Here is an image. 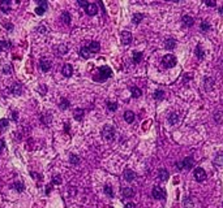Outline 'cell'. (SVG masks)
<instances>
[{"label":"cell","mask_w":223,"mask_h":208,"mask_svg":"<svg viewBox=\"0 0 223 208\" xmlns=\"http://www.w3.org/2000/svg\"><path fill=\"white\" fill-rule=\"evenodd\" d=\"M98 74L99 76H97V77H94V80H97V81H104V80H107V78H110L112 76V70L110 66H101L99 69H98Z\"/></svg>","instance_id":"6da1fadb"},{"label":"cell","mask_w":223,"mask_h":208,"mask_svg":"<svg viewBox=\"0 0 223 208\" xmlns=\"http://www.w3.org/2000/svg\"><path fill=\"white\" fill-rule=\"evenodd\" d=\"M102 135L107 140H112L115 138V129H113L112 125H106L103 128V130H102Z\"/></svg>","instance_id":"7a4b0ae2"},{"label":"cell","mask_w":223,"mask_h":208,"mask_svg":"<svg viewBox=\"0 0 223 208\" xmlns=\"http://www.w3.org/2000/svg\"><path fill=\"white\" fill-rule=\"evenodd\" d=\"M162 65L164 68H174L176 65V57L174 55H166L163 59H162Z\"/></svg>","instance_id":"3957f363"},{"label":"cell","mask_w":223,"mask_h":208,"mask_svg":"<svg viewBox=\"0 0 223 208\" xmlns=\"http://www.w3.org/2000/svg\"><path fill=\"white\" fill-rule=\"evenodd\" d=\"M151 195H153V198H155V199H164L166 198V191H164L162 187L155 186L151 191Z\"/></svg>","instance_id":"277c9868"},{"label":"cell","mask_w":223,"mask_h":208,"mask_svg":"<svg viewBox=\"0 0 223 208\" xmlns=\"http://www.w3.org/2000/svg\"><path fill=\"white\" fill-rule=\"evenodd\" d=\"M194 178L197 182H202L205 181L206 178V172L202 169V168H196L194 169Z\"/></svg>","instance_id":"5b68a950"},{"label":"cell","mask_w":223,"mask_h":208,"mask_svg":"<svg viewBox=\"0 0 223 208\" xmlns=\"http://www.w3.org/2000/svg\"><path fill=\"white\" fill-rule=\"evenodd\" d=\"M193 165H194V160H193V158H190V156H187V158L181 161L183 169L189 170V169H192V167H193Z\"/></svg>","instance_id":"8992f818"},{"label":"cell","mask_w":223,"mask_h":208,"mask_svg":"<svg viewBox=\"0 0 223 208\" xmlns=\"http://www.w3.org/2000/svg\"><path fill=\"white\" fill-rule=\"evenodd\" d=\"M85 12L88 13L89 16H95L98 13V7L97 4H93V3H88V5L85 7Z\"/></svg>","instance_id":"52a82bcc"},{"label":"cell","mask_w":223,"mask_h":208,"mask_svg":"<svg viewBox=\"0 0 223 208\" xmlns=\"http://www.w3.org/2000/svg\"><path fill=\"white\" fill-rule=\"evenodd\" d=\"M38 4L39 5L35 8V13H37L38 16H42L43 13H45L46 12V9H47V2H38Z\"/></svg>","instance_id":"ba28073f"},{"label":"cell","mask_w":223,"mask_h":208,"mask_svg":"<svg viewBox=\"0 0 223 208\" xmlns=\"http://www.w3.org/2000/svg\"><path fill=\"white\" fill-rule=\"evenodd\" d=\"M39 66H41V69L43 72H48L51 69V66H52V64H51V61L47 60V59H42V60L39 61Z\"/></svg>","instance_id":"9c48e42d"},{"label":"cell","mask_w":223,"mask_h":208,"mask_svg":"<svg viewBox=\"0 0 223 208\" xmlns=\"http://www.w3.org/2000/svg\"><path fill=\"white\" fill-rule=\"evenodd\" d=\"M123 177H124L125 181L131 182V181H133V179L136 178V173L133 170H131V169H125L124 173H123Z\"/></svg>","instance_id":"30bf717a"},{"label":"cell","mask_w":223,"mask_h":208,"mask_svg":"<svg viewBox=\"0 0 223 208\" xmlns=\"http://www.w3.org/2000/svg\"><path fill=\"white\" fill-rule=\"evenodd\" d=\"M11 92L13 94V95H21V92H22V86H21V83L14 82V83L12 85V87H11Z\"/></svg>","instance_id":"8fae6325"},{"label":"cell","mask_w":223,"mask_h":208,"mask_svg":"<svg viewBox=\"0 0 223 208\" xmlns=\"http://www.w3.org/2000/svg\"><path fill=\"white\" fill-rule=\"evenodd\" d=\"M55 52H56L57 56H63V55H65L67 52H68V47H67L65 44H59L55 47Z\"/></svg>","instance_id":"7c38bea8"},{"label":"cell","mask_w":223,"mask_h":208,"mask_svg":"<svg viewBox=\"0 0 223 208\" xmlns=\"http://www.w3.org/2000/svg\"><path fill=\"white\" fill-rule=\"evenodd\" d=\"M121 42H123V44H129L132 42V34L129 31H123L121 33Z\"/></svg>","instance_id":"4fadbf2b"},{"label":"cell","mask_w":223,"mask_h":208,"mask_svg":"<svg viewBox=\"0 0 223 208\" xmlns=\"http://www.w3.org/2000/svg\"><path fill=\"white\" fill-rule=\"evenodd\" d=\"M88 50H89L90 53H97V52H99V50H101V44L98 42H91L89 44Z\"/></svg>","instance_id":"5bb4252c"},{"label":"cell","mask_w":223,"mask_h":208,"mask_svg":"<svg viewBox=\"0 0 223 208\" xmlns=\"http://www.w3.org/2000/svg\"><path fill=\"white\" fill-rule=\"evenodd\" d=\"M61 73H63V76H64V77H70V76L73 74V68H72V65H70V64H65L64 66H63Z\"/></svg>","instance_id":"9a60e30c"},{"label":"cell","mask_w":223,"mask_h":208,"mask_svg":"<svg viewBox=\"0 0 223 208\" xmlns=\"http://www.w3.org/2000/svg\"><path fill=\"white\" fill-rule=\"evenodd\" d=\"M0 9H2L4 13H8L11 11V2L9 0H3L0 2Z\"/></svg>","instance_id":"2e32d148"},{"label":"cell","mask_w":223,"mask_h":208,"mask_svg":"<svg viewBox=\"0 0 223 208\" xmlns=\"http://www.w3.org/2000/svg\"><path fill=\"white\" fill-rule=\"evenodd\" d=\"M121 194L124 198H132L135 195V190L132 187H124V189H121Z\"/></svg>","instance_id":"e0dca14e"},{"label":"cell","mask_w":223,"mask_h":208,"mask_svg":"<svg viewBox=\"0 0 223 208\" xmlns=\"http://www.w3.org/2000/svg\"><path fill=\"white\" fill-rule=\"evenodd\" d=\"M42 122L46 125V126H50L51 122H52V116L50 115V113H45V115L42 116Z\"/></svg>","instance_id":"ac0fdd59"},{"label":"cell","mask_w":223,"mask_h":208,"mask_svg":"<svg viewBox=\"0 0 223 208\" xmlns=\"http://www.w3.org/2000/svg\"><path fill=\"white\" fill-rule=\"evenodd\" d=\"M124 120L127 121L128 124H132L133 121H135V113H133L132 111H127L124 113Z\"/></svg>","instance_id":"d6986e66"},{"label":"cell","mask_w":223,"mask_h":208,"mask_svg":"<svg viewBox=\"0 0 223 208\" xmlns=\"http://www.w3.org/2000/svg\"><path fill=\"white\" fill-rule=\"evenodd\" d=\"M183 23L185 26H188V27H190V26H193V23H194V20L190 17V16H183Z\"/></svg>","instance_id":"ffe728a7"},{"label":"cell","mask_w":223,"mask_h":208,"mask_svg":"<svg viewBox=\"0 0 223 208\" xmlns=\"http://www.w3.org/2000/svg\"><path fill=\"white\" fill-rule=\"evenodd\" d=\"M73 113H74V115H73L74 120H77V121H81L82 117H84V109H81V108H76Z\"/></svg>","instance_id":"44dd1931"},{"label":"cell","mask_w":223,"mask_h":208,"mask_svg":"<svg viewBox=\"0 0 223 208\" xmlns=\"http://www.w3.org/2000/svg\"><path fill=\"white\" fill-rule=\"evenodd\" d=\"M164 47H166L167 50H174L176 47V41H175V39H172V38L167 39V41L164 42Z\"/></svg>","instance_id":"7402d4cb"},{"label":"cell","mask_w":223,"mask_h":208,"mask_svg":"<svg viewBox=\"0 0 223 208\" xmlns=\"http://www.w3.org/2000/svg\"><path fill=\"white\" fill-rule=\"evenodd\" d=\"M158 177H159L160 181H167L168 177H170V173H168L166 169H160L159 173H158Z\"/></svg>","instance_id":"603a6c76"},{"label":"cell","mask_w":223,"mask_h":208,"mask_svg":"<svg viewBox=\"0 0 223 208\" xmlns=\"http://www.w3.org/2000/svg\"><path fill=\"white\" fill-rule=\"evenodd\" d=\"M178 121H179V115L178 113H171L170 116H168V122H170L171 125H176L178 124Z\"/></svg>","instance_id":"cb8c5ba5"},{"label":"cell","mask_w":223,"mask_h":208,"mask_svg":"<svg viewBox=\"0 0 223 208\" xmlns=\"http://www.w3.org/2000/svg\"><path fill=\"white\" fill-rule=\"evenodd\" d=\"M144 17H145V16L142 13H135V14H133V17H132V22L133 23H140L144 20Z\"/></svg>","instance_id":"d4e9b609"},{"label":"cell","mask_w":223,"mask_h":208,"mask_svg":"<svg viewBox=\"0 0 223 208\" xmlns=\"http://www.w3.org/2000/svg\"><path fill=\"white\" fill-rule=\"evenodd\" d=\"M213 86H214V80H213V78H210V77H206L205 78V89L206 90H211V89H213Z\"/></svg>","instance_id":"484cf974"},{"label":"cell","mask_w":223,"mask_h":208,"mask_svg":"<svg viewBox=\"0 0 223 208\" xmlns=\"http://www.w3.org/2000/svg\"><path fill=\"white\" fill-rule=\"evenodd\" d=\"M60 18H61V21L64 22L65 25H69V23H70V16H69L68 12H63Z\"/></svg>","instance_id":"4316f807"},{"label":"cell","mask_w":223,"mask_h":208,"mask_svg":"<svg viewBox=\"0 0 223 208\" xmlns=\"http://www.w3.org/2000/svg\"><path fill=\"white\" fill-rule=\"evenodd\" d=\"M80 56H82L84 59H89L90 56H91V53L89 52L88 47H82V48L80 50Z\"/></svg>","instance_id":"83f0119b"},{"label":"cell","mask_w":223,"mask_h":208,"mask_svg":"<svg viewBox=\"0 0 223 208\" xmlns=\"http://www.w3.org/2000/svg\"><path fill=\"white\" fill-rule=\"evenodd\" d=\"M131 92H132V96H133V98H140L141 94H142V91H141L138 87H136V86L131 87Z\"/></svg>","instance_id":"f1b7e54d"},{"label":"cell","mask_w":223,"mask_h":208,"mask_svg":"<svg viewBox=\"0 0 223 208\" xmlns=\"http://www.w3.org/2000/svg\"><path fill=\"white\" fill-rule=\"evenodd\" d=\"M153 96H154L155 100H163L164 99V91H162V90H156Z\"/></svg>","instance_id":"f546056e"},{"label":"cell","mask_w":223,"mask_h":208,"mask_svg":"<svg viewBox=\"0 0 223 208\" xmlns=\"http://www.w3.org/2000/svg\"><path fill=\"white\" fill-rule=\"evenodd\" d=\"M8 125H9V121L7 119H2L0 120V131H4L5 129L8 128Z\"/></svg>","instance_id":"4dcf8cb0"},{"label":"cell","mask_w":223,"mask_h":208,"mask_svg":"<svg viewBox=\"0 0 223 208\" xmlns=\"http://www.w3.org/2000/svg\"><path fill=\"white\" fill-rule=\"evenodd\" d=\"M103 191H104V194L108 195L110 198L113 197V191H112V189H111V186H110V185H106V186L103 187Z\"/></svg>","instance_id":"1f68e13d"},{"label":"cell","mask_w":223,"mask_h":208,"mask_svg":"<svg viewBox=\"0 0 223 208\" xmlns=\"http://www.w3.org/2000/svg\"><path fill=\"white\" fill-rule=\"evenodd\" d=\"M196 56H197L198 59H202L203 56H205V53H203V50L201 48V46H197L196 47Z\"/></svg>","instance_id":"d6a6232c"},{"label":"cell","mask_w":223,"mask_h":208,"mask_svg":"<svg viewBox=\"0 0 223 208\" xmlns=\"http://www.w3.org/2000/svg\"><path fill=\"white\" fill-rule=\"evenodd\" d=\"M13 187L18 191V193H22V191L25 190V186H23V183H22V182H14Z\"/></svg>","instance_id":"836d02e7"},{"label":"cell","mask_w":223,"mask_h":208,"mask_svg":"<svg viewBox=\"0 0 223 208\" xmlns=\"http://www.w3.org/2000/svg\"><path fill=\"white\" fill-rule=\"evenodd\" d=\"M11 47V43L9 42H5V41H0V52L3 50H8Z\"/></svg>","instance_id":"e575fe53"},{"label":"cell","mask_w":223,"mask_h":208,"mask_svg":"<svg viewBox=\"0 0 223 208\" xmlns=\"http://www.w3.org/2000/svg\"><path fill=\"white\" fill-rule=\"evenodd\" d=\"M107 108H108V111H111V112H115L116 109H117V104L115 103V101H108L107 103Z\"/></svg>","instance_id":"d590c367"},{"label":"cell","mask_w":223,"mask_h":208,"mask_svg":"<svg viewBox=\"0 0 223 208\" xmlns=\"http://www.w3.org/2000/svg\"><path fill=\"white\" fill-rule=\"evenodd\" d=\"M69 161L72 163V164H74V165H77V164L80 163V159H78L77 155H70L69 156Z\"/></svg>","instance_id":"8d00e7d4"},{"label":"cell","mask_w":223,"mask_h":208,"mask_svg":"<svg viewBox=\"0 0 223 208\" xmlns=\"http://www.w3.org/2000/svg\"><path fill=\"white\" fill-rule=\"evenodd\" d=\"M60 108L61 109H67V108H69V101H68V99H61V101H60Z\"/></svg>","instance_id":"74e56055"},{"label":"cell","mask_w":223,"mask_h":208,"mask_svg":"<svg viewBox=\"0 0 223 208\" xmlns=\"http://www.w3.org/2000/svg\"><path fill=\"white\" fill-rule=\"evenodd\" d=\"M214 164L215 165H223V155H218L214 159Z\"/></svg>","instance_id":"f35d334b"},{"label":"cell","mask_w":223,"mask_h":208,"mask_svg":"<svg viewBox=\"0 0 223 208\" xmlns=\"http://www.w3.org/2000/svg\"><path fill=\"white\" fill-rule=\"evenodd\" d=\"M141 59H142V53H141V52H135V53H133V61H135V62H140Z\"/></svg>","instance_id":"ab89813d"},{"label":"cell","mask_w":223,"mask_h":208,"mask_svg":"<svg viewBox=\"0 0 223 208\" xmlns=\"http://www.w3.org/2000/svg\"><path fill=\"white\" fill-rule=\"evenodd\" d=\"M209 29H210V23L207 21H202L201 22V30L202 31H207Z\"/></svg>","instance_id":"60d3db41"},{"label":"cell","mask_w":223,"mask_h":208,"mask_svg":"<svg viewBox=\"0 0 223 208\" xmlns=\"http://www.w3.org/2000/svg\"><path fill=\"white\" fill-rule=\"evenodd\" d=\"M61 181L63 179H61L60 176H55V177L52 178V185H60Z\"/></svg>","instance_id":"b9f144b4"},{"label":"cell","mask_w":223,"mask_h":208,"mask_svg":"<svg viewBox=\"0 0 223 208\" xmlns=\"http://www.w3.org/2000/svg\"><path fill=\"white\" fill-rule=\"evenodd\" d=\"M3 72H4V74H11L12 73V68H11L9 65H4Z\"/></svg>","instance_id":"7bdbcfd3"},{"label":"cell","mask_w":223,"mask_h":208,"mask_svg":"<svg viewBox=\"0 0 223 208\" xmlns=\"http://www.w3.org/2000/svg\"><path fill=\"white\" fill-rule=\"evenodd\" d=\"M37 30L39 31V33H42V34H45V33H46V27L43 26V25H42V26H38V27H37Z\"/></svg>","instance_id":"ee69618b"},{"label":"cell","mask_w":223,"mask_h":208,"mask_svg":"<svg viewBox=\"0 0 223 208\" xmlns=\"http://www.w3.org/2000/svg\"><path fill=\"white\" fill-rule=\"evenodd\" d=\"M78 5H81V7H86L88 5V2H86V0H78Z\"/></svg>","instance_id":"f6af8a7d"},{"label":"cell","mask_w":223,"mask_h":208,"mask_svg":"<svg viewBox=\"0 0 223 208\" xmlns=\"http://www.w3.org/2000/svg\"><path fill=\"white\" fill-rule=\"evenodd\" d=\"M205 4H206L207 7H215V5H217V3H215V2H210V0L205 2Z\"/></svg>","instance_id":"bcb514c9"},{"label":"cell","mask_w":223,"mask_h":208,"mask_svg":"<svg viewBox=\"0 0 223 208\" xmlns=\"http://www.w3.org/2000/svg\"><path fill=\"white\" fill-rule=\"evenodd\" d=\"M30 174L33 176V177H34L35 179H42V176H41V174H38V173H34V172H31Z\"/></svg>","instance_id":"7dc6e473"},{"label":"cell","mask_w":223,"mask_h":208,"mask_svg":"<svg viewBox=\"0 0 223 208\" xmlns=\"http://www.w3.org/2000/svg\"><path fill=\"white\" fill-rule=\"evenodd\" d=\"M46 187H47V189H46V194L48 195V194H50V191H51V189H52V183H50V185H47Z\"/></svg>","instance_id":"c3c4849f"},{"label":"cell","mask_w":223,"mask_h":208,"mask_svg":"<svg viewBox=\"0 0 223 208\" xmlns=\"http://www.w3.org/2000/svg\"><path fill=\"white\" fill-rule=\"evenodd\" d=\"M124 208H136V204L135 203H127Z\"/></svg>","instance_id":"681fc988"},{"label":"cell","mask_w":223,"mask_h":208,"mask_svg":"<svg viewBox=\"0 0 223 208\" xmlns=\"http://www.w3.org/2000/svg\"><path fill=\"white\" fill-rule=\"evenodd\" d=\"M12 119H13L14 121H17L18 116H17V112H12Z\"/></svg>","instance_id":"f907efd6"},{"label":"cell","mask_w":223,"mask_h":208,"mask_svg":"<svg viewBox=\"0 0 223 208\" xmlns=\"http://www.w3.org/2000/svg\"><path fill=\"white\" fill-rule=\"evenodd\" d=\"M4 26H5L8 30H13V25H12V23H5Z\"/></svg>","instance_id":"816d5d0a"},{"label":"cell","mask_w":223,"mask_h":208,"mask_svg":"<svg viewBox=\"0 0 223 208\" xmlns=\"http://www.w3.org/2000/svg\"><path fill=\"white\" fill-rule=\"evenodd\" d=\"M4 146H5V143H4L3 139H0V152H2V150L4 148Z\"/></svg>","instance_id":"f5cc1de1"},{"label":"cell","mask_w":223,"mask_h":208,"mask_svg":"<svg viewBox=\"0 0 223 208\" xmlns=\"http://www.w3.org/2000/svg\"><path fill=\"white\" fill-rule=\"evenodd\" d=\"M215 120L221 121V113H215Z\"/></svg>","instance_id":"db71d44e"},{"label":"cell","mask_w":223,"mask_h":208,"mask_svg":"<svg viewBox=\"0 0 223 208\" xmlns=\"http://www.w3.org/2000/svg\"><path fill=\"white\" fill-rule=\"evenodd\" d=\"M219 13H221V14L223 16V7H221V8H219Z\"/></svg>","instance_id":"11a10c76"}]
</instances>
